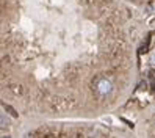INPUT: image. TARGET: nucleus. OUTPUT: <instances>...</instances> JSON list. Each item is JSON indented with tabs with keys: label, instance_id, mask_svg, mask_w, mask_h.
Instances as JSON below:
<instances>
[{
	"label": "nucleus",
	"instance_id": "nucleus-1",
	"mask_svg": "<svg viewBox=\"0 0 155 138\" xmlns=\"http://www.w3.org/2000/svg\"><path fill=\"white\" fill-rule=\"evenodd\" d=\"M96 89H97V93H99L100 96H108V94H110L111 91H113V85H111V82H110V80L100 79V80L97 82Z\"/></svg>",
	"mask_w": 155,
	"mask_h": 138
},
{
	"label": "nucleus",
	"instance_id": "nucleus-2",
	"mask_svg": "<svg viewBox=\"0 0 155 138\" xmlns=\"http://www.w3.org/2000/svg\"><path fill=\"white\" fill-rule=\"evenodd\" d=\"M147 79H149V85L152 89H155V74L153 72H147Z\"/></svg>",
	"mask_w": 155,
	"mask_h": 138
},
{
	"label": "nucleus",
	"instance_id": "nucleus-3",
	"mask_svg": "<svg viewBox=\"0 0 155 138\" xmlns=\"http://www.w3.org/2000/svg\"><path fill=\"white\" fill-rule=\"evenodd\" d=\"M102 121H104V123H108L110 126H113V118H111V116H104Z\"/></svg>",
	"mask_w": 155,
	"mask_h": 138
},
{
	"label": "nucleus",
	"instance_id": "nucleus-4",
	"mask_svg": "<svg viewBox=\"0 0 155 138\" xmlns=\"http://www.w3.org/2000/svg\"><path fill=\"white\" fill-rule=\"evenodd\" d=\"M150 61H152V64H153V66H155V52L152 53V57H150Z\"/></svg>",
	"mask_w": 155,
	"mask_h": 138
},
{
	"label": "nucleus",
	"instance_id": "nucleus-5",
	"mask_svg": "<svg viewBox=\"0 0 155 138\" xmlns=\"http://www.w3.org/2000/svg\"><path fill=\"white\" fill-rule=\"evenodd\" d=\"M2 138H10V136H2Z\"/></svg>",
	"mask_w": 155,
	"mask_h": 138
}]
</instances>
